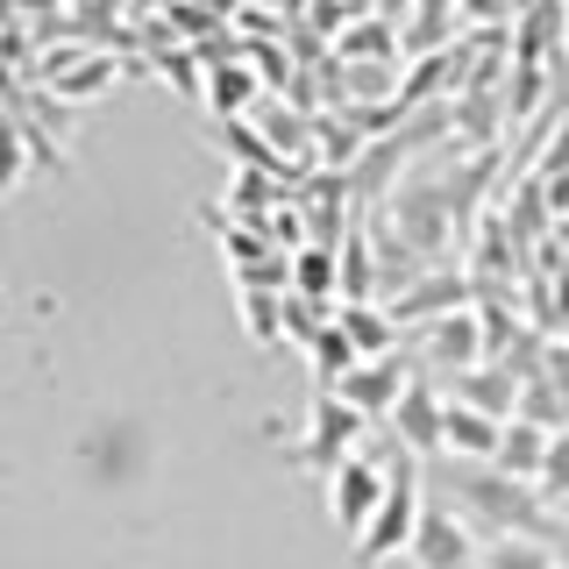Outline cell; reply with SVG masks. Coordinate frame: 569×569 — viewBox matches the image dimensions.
Masks as SVG:
<instances>
[{
	"label": "cell",
	"instance_id": "cell-1",
	"mask_svg": "<svg viewBox=\"0 0 569 569\" xmlns=\"http://www.w3.org/2000/svg\"><path fill=\"white\" fill-rule=\"evenodd\" d=\"M427 485L441 491V506H456L462 520H470L477 533H533L548 520L541 491L520 485V477H506L498 462H462V456H435L427 462Z\"/></svg>",
	"mask_w": 569,
	"mask_h": 569
},
{
	"label": "cell",
	"instance_id": "cell-2",
	"mask_svg": "<svg viewBox=\"0 0 569 569\" xmlns=\"http://www.w3.org/2000/svg\"><path fill=\"white\" fill-rule=\"evenodd\" d=\"M391 462V491H385V506H378V520H370L363 533H356V556L363 562H391L399 548H413V527H420V470H413V456H385Z\"/></svg>",
	"mask_w": 569,
	"mask_h": 569
},
{
	"label": "cell",
	"instance_id": "cell-3",
	"mask_svg": "<svg viewBox=\"0 0 569 569\" xmlns=\"http://www.w3.org/2000/svg\"><path fill=\"white\" fill-rule=\"evenodd\" d=\"M413 569H485V541H477V527L462 520L456 506H427L420 512V527H413Z\"/></svg>",
	"mask_w": 569,
	"mask_h": 569
},
{
	"label": "cell",
	"instance_id": "cell-4",
	"mask_svg": "<svg viewBox=\"0 0 569 569\" xmlns=\"http://www.w3.org/2000/svg\"><path fill=\"white\" fill-rule=\"evenodd\" d=\"M385 491H391V462H378V456H349L342 470L328 477V512H335V527L363 533L370 520H378Z\"/></svg>",
	"mask_w": 569,
	"mask_h": 569
},
{
	"label": "cell",
	"instance_id": "cell-5",
	"mask_svg": "<svg viewBox=\"0 0 569 569\" xmlns=\"http://www.w3.org/2000/svg\"><path fill=\"white\" fill-rule=\"evenodd\" d=\"M420 356H427L435 370H449V378L477 370V363L491 356V342H485V313H477V307H456V313L427 320V328H420Z\"/></svg>",
	"mask_w": 569,
	"mask_h": 569
},
{
	"label": "cell",
	"instance_id": "cell-6",
	"mask_svg": "<svg viewBox=\"0 0 569 569\" xmlns=\"http://www.w3.org/2000/svg\"><path fill=\"white\" fill-rule=\"evenodd\" d=\"M391 435H399V449L420 456V462L449 456V399L413 378V385H406V399H399V413H391Z\"/></svg>",
	"mask_w": 569,
	"mask_h": 569
},
{
	"label": "cell",
	"instance_id": "cell-7",
	"mask_svg": "<svg viewBox=\"0 0 569 569\" xmlns=\"http://www.w3.org/2000/svg\"><path fill=\"white\" fill-rule=\"evenodd\" d=\"M356 441H363V413H356L349 399H335V391H320V406H313V427H307V441H299V456L313 462V470H342V462L356 456Z\"/></svg>",
	"mask_w": 569,
	"mask_h": 569
},
{
	"label": "cell",
	"instance_id": "cell-8",
	"mask_svg": "<svg viewBox=\"0 0 569 569\" xmlns=\"http://www.w3.org/2000/svg\"><path fill=\"white\" fill-rule=\"evenodd\" d=\"M406 385H413V378H406L399 356H363V363L335 385V399H349L363 420H391V413H399V399H406Z\"/></svg>",
	"mask_w": 569,
	"mask_h": 569
},
{
	"label": "cell",
	"instance_id": "cell-9",
	"mask_svg": "<svg viewBox=\"0 0 569 569\" xmlns=\"http://www.w3.org/2000/svg\"><path fill=\"white\" fill-rule=\"evenodd\" d=\"M449 399L477 406V413H491V420H512V413H520V370L498 363V356H485L477 370H462V378H456Z\"/></svg>",
	"mask_w": 569,
	"mask_h": 569
},
{
	"label": "cell",
	"instance_id": "cell-10",
	"mask_svg": "<svg viewBox=\"0 0 569 569\" xmlns=\"http://www.w3.org/2000/svg\"><path fill=\"white\" fill-rule=\"evenodd\" d=\"M456 307H470V278H456V271H441V278H427V284H406V299H391V320H441V313H456Z\"/></svg>",
	"mask_w": 569,
	"mask_h": 569
},
{
	"label": "cell",
	"instance_id": "cell-11",
	"mask_svg": "<svg viewBox=\"0 0 569 569\" xmlns=\"http://www.w3.org/2000/svg\"><path fill=\"white\" fill-rule=\"evenodd\" d=\"M335 328L356 342V356H391L399 349V320H391V307H378V299H349V307L335 313Z\"/></svg>",
	"mask_w": 569,
	"mask_h": 569
},
{
	"label": "cell",
	"instance_id": "cell-12",
	"mask_svg": "<svg viewBox=\"0 0 569 569\" xmlns=\"http://www.w3.org/2000/svg\"><path fill=\"white\" fill-rule=\"evenodd\" d=\"M498 435H506V420H491V413H477V406L449 399V456L491 462V456H498Z\"/></svg>",
	"mask_w": 569,
	"mask_h": 569
},
{
	"label": "cell",
	"instance_id": "cell-13",
	"mask_svg": "<svg viewBox=\"0 0 569 569\" xmlns=\"http://www.w3.org/2000/svg\"><path fill=\"white\" fill-rule=\"evenodd\" d=\"M498 470L506 477H520V485H533L541 477V462H548V427H533V420H506V435H498Z\"/></svg>",
	"mask_w": 569,
	"mask_h": 569
},
{
	"label": "cell",
	"instance_id": "cell-14",
	"mask_svg": "<svg viewBox=\"0 0 569 569\" xmlns=\"http://www.w3.org/2000/svg\"><path fill=\"white\" fill-rule=\"evenodd\" d=\"M485 569H562V562L548 556L541 533H498V541H485Z\"/></svg>",
	"mask_w": 569,
	"mask_h": 569
},
{
	"label": "cell",
	"instance_id": "cell-15",
	"mask_svg": "<svg viewBox=\"0 0 569 569\" xmlns=\"http://www.w3.org/2000/svg\"><path fill=\"white\" fill-rule=\"evenodd\" d=\"M533 491H541V506H569V427H556L548 435V462H541V477H533Z\"/></svg>",
	"mask_w": 569,
	"mask_h": 569
},
{
	"label": "cell",
	"instance_id": "cell-16",
	"mask_svg": "<svg viewBox=\"0 0 569 569\" xmlns=\"http://www.w3.org/2000/svg\"><path fill=\"white\" fill-rule=\"evenodd\" d=\"M43 79L58 86V93H71V100H86V93H100V86L114 79V64H107V58H86L79 71H43Z\"/></svg>",
	"mask_w": 569,
	"mask_h": 569
},
{
	"label": "cell",
	"instance_id": "cell-17",
	"mask_svg": "<svg viewBox=\"0 0 569 569\" xmlns=\"http://www.w3.org/2000/svg\"><path fill=\"white\" fill-rule=\"evenodd\" d=\"M292 278H299V292H307V299H328L335 292V257H328V249H307V257L292 263Z\"/></svg>",
	"mask_w": 569,
	"mask_h": 569
},
{
	"label": "cell",
	"instance_id": "cell-18",
	"mask_svg": "<svg viewBox=\"0 0 569 569\" xmlns=\"http://www.w3.org/2000/svg\"><path fill=\"white\" fill-rule=\"evenodd\" d=\"M541 370H548V385H556L562 406H569V342H541Z\"/></svg>",
	"mask_w": 569,
	"mask_h": 569
},
{
	"label": "cell",
	"instance_id": "cell-19",
	"mask_svg": "<svg viewBox=\"0 0 569 569\" xmlns=\"http://www.w3.org/2000/svg\"><path fill=\"white\" fill-rule=\"evenodd\" d=\"M213 100H221V107H236V100H249V79H228V71H221V79H213Z\"/></svg>",
	"mask_w": 569,
	"mask_h": 569
},
{
	"label": "cell",
	"instance_id": "cell-20",
	"mask_svg": "<svg viewBox=\"0 0 569 569\" xmlns=\"http://www.w3.org/2000/svg\"><path fill=\"white\" fill-rule=\"evenodd\" d=\"M562 342H569V335H562Z\"/></svg>",
	"mask_w": 569,
	"mask_h": 569
},
{
	"label": "cell",
	"instance_id": "cell-21",
	"mask_svg": "<svg viewBox=\"0 0 569 569\" xmlns=\"http://www.w3.org/2000/svg\"><path fill=\"white\" fill-rule=\"evenodd\" d=\"M562 512H569V506H562Z\"/></svg>",
	"mask_w": 569,
	"mask_h": 569
}]
</instances>
